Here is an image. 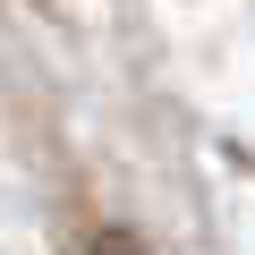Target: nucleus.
Returning <instances> with one entry per match:
<instances>
[{
	"instance_id": "f257e3e1",
	"label": "nucleus",
	"mask_w": 255,
	"mask_h": 255,
	"mask_svg": "<svg viewBox=\"0 0 255 255\" xmlns=\"http://www.w3.org/2000/svg\"><path fill=\"white\" fill-rule=\"evenodd\" d=\"M77 255H136V247H111V238H85Z\"/></svg>"
}]
</instances>
